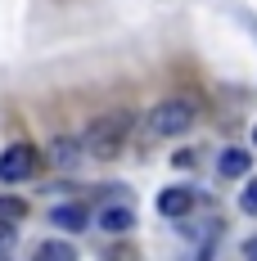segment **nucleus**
Listing matches in <instances>:
<instances>
[{
	"mask_svg": "<svg viewBox=\"0 0 257 261\" xmlns=\"http://www.w3.org/2000/svg\"><path fill=\"white\" fill-rule=\"evenodd\" d=\"M253 144H257V126H253Z\"/></svg>",
	"mask_w": 257,
	"mask_h": 261,
	"instance_id": "2eb2a0df",
	"label": "nucleus"
},
{
	"mask_svg": "<svg viewBox=\"0 0 257 261\" xmlns=\"http://www.w3.org/2000/svg\"><path fill=\"white\" fill-rule=\"evenodd\" d=\"M239 207L248 212V216H257V176L244 185V194H239Z\"/></svg>",
	"mask_w": 257,
	"mask_h": 261,
	"instance_id": "9b49d317",
	"label": "nucleus"
},
{
	"mask_svg": "<svg viewBox=\"0 0 257 261\" xmlns=\"http://www.w3.org/2000/svg\"><path fill=\"white\" fill-rule=\"evenodd\" d=\"M190 207H194V189H185V185H172V189L158 194V212L162 216H185Z\"/></svg>",
	"mask_w": 257,
	"mask_h": 261,
	"instance_id": "39448f33",
	"label": "nucleus"
},
{
	"mask_svg": "<svg viewBox=\"0 0 257 261\" xmlns=\"http://www.w3.org/2000/svg\"><path fill=\"white\" fill-rule=\"evenodd\" d=\"M131 126H135V117H131L127 108L100 113V117H95L90 126L81 130V149H86V158H95V162H113V158L127 149Z\"/></svg>",
	"mask_w": 257,
	"mask_h": 261,
	"instance_id": "f257e3e1",
	"label": "nucleus"
},
{
	"mask_svg": "<svg viewBox=\"0 0 257 261\" xmlns=\"http://www.w3.org/2000/svg\"><path fill=\"white\" fill-rule=\"evenodd\" d=\"M104 261H135V252H131L127 243H113V248L104 252Z\"/></svg>",
	"mask_w": 257,
	"mask_h": 261,
	"instance_id": "f8f14e48",
	"label": "nucleus"
},
{
	"mask_svg": "<svg viewBox=\"0 0 257 261\" xmlns=\"http://www.w3.org/2000/svg\"><path fill=\"white\" fill-rule=\"evenodd\" d=\"M244 257H248V261H257V239H248V243H244Z\"/></svg>",
	"mask_w": 257,
	"mask_h": 261,
	"instance_id": "4468645a",
	"label": "nucleus"
},
{
	"mask_svg": "<svg viewBox=\"0 0 257 261\" xmlns=\"http://www.w3.org/2000/svg\"><path fill=\"white\" fill-rule=\"evenodd\" d=\"M36 167H41V149H36V144H9V149L0 153V180H9V185L32 180Z\"/></svg>",
	"mask_w": 257,
	"mask_h": 261,
	"instance_id": "7ed1b4c3",
	"label": "nucleus"
},
{
	"mask_svg": "<svg viewBox=\"0 0 257 261\" xmlns=\"http://www.w3.org/2000/svg\"><path fill=\"white\" fill-rule=\"evenodd\" d=\"M23 216H27V203H23V198H14V194H5V198H0V221L18 225Z\"/></svg>",
	"mask_w": 257,
	"mask_h": 261,
	"instance_id": "9d476101",
	"label": "nucleus"
},
{
	"mask_svg": "<svg viewBox=\"0 0 257 261\" xmlns=\"http://www.w3.org/2000/svg\"><path fill=\"white\" fill-rule=\"evenodd\" d=\"M32 261H77V248H73L68 239H45V243L32 252Z\"/></svg>",
	"mask_w": 257,
	"mask_h": 261,
	"instance_id": "1a4fd4ad",
	"label": "nucleus"
},
{
	"mask_svg": "<svg viewBox=\"0 0 257 261\" xmlns=\"http://www.w3.org/2000/svg\"><path fill=\"white\" fill-rule=\"evenodd\" d=\"M81 135H54V144H50V167H59V171H73L81 162Z\"/></svg>",
	"mask_w": 257,
	"mask_h": 261,
	"instance_id": "20e7f679",
	"label": "nucleus"
},
{
	"mask_svg": "<svg viewBox=\"0 0 257 261\" xmlns=\"http://www.w3.org/2000/svg\"><path fill=\"white\" fill-rule=\"evenodd\" d=\"M50 221L59 225V230H73V234H77V230H86V221H90V216H86L81 203H59V207L50 212Z\"/></svg>",
	"mask_w": 257,
	"mask_h": 261,
	"instance_id": "0eeeda50",
	"label": "nucleus"
},
{
	"mask_svg": "<svg viewBox=\"0 0 257 261\" xmlns=\"http://www.w3.org/2000/svg\"><path fill=\"white\" fill-rule=\"evenodd\" d=\"M9 239H14V225H9V221H0V248H9Z\"/></svg>",
	"mask_w": 257,
	"mask_h": 261,
	"instance_id": "ddd939ff",
	"label": "nucleus"
},
{
	"mask_svg": "<svg viewBox=\"0 0 257 261\" xmlns=\"http://www.w3.org/2000/svg\"><path fill=\"white\" fill-rule=\"evenodd\" d=\"M131 225H135V212L131 207H104L100 212V230L104 234H127Z\"/></svg>",
	"mask_w": 257,
	"mask_h": 261,
	"instance_id": "6e6552de",
	"label": "nucleus"
},
{
	"mask_svg": "<svg viewBox=\"0 0 257 261\" xmlns=\"http://www.w3.org/2000/svg\"><path fill=\"white\" fill-rule=\"evenodd\" d=\"M248 167H253L248 149H221V158H217V171H221L226 180H244V176H248Z\"/></svg>",
	"mask_w": 257,
	"mask_h": 261,
	"instance_id": "423d86ee",
	"label": "nucleus"
},
{
	"mask_svg": "<svg viewBox=\"0 0 257 261\" xmlns=\"http://www.w3.org/2000/svg\"><path fill=\"white\" fill-rule=\"evenodd\" d=\"M194 117H199V104H194L190 95H172V99H162V104L149 113V135H162V140L185 135V130L194 126Z\"/></svg>",
	"mask_w": 257,
	"mask_h": 261,
	"instance_id": "f03ea898",
	"label": "nucleus"
}]
</instances>
